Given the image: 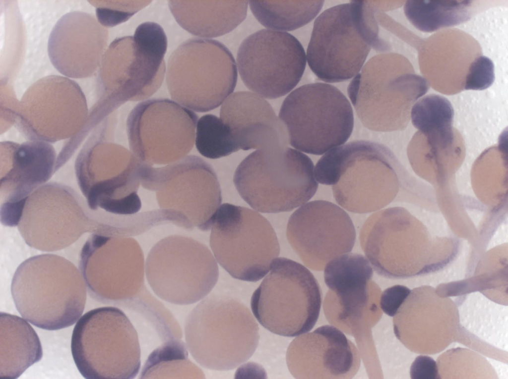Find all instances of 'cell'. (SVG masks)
<instances>
[{
  "mask_svg": "<svg viewBox=\"0 0 508 379\" xmlns=\"http://www.w3.org/2000/svg\"><path fill=\"white\" fill-rule=\"evenodd\" d=\"M104 135L95 130L79 152L77 182L91 211L130 214L141 204L137 193L140 162L124 147L104 141Z\"/></svg>",
  "mask_w": 508,
  "mask_h": 379,
  "instance_id": "14",
  "label": "cell"
},
{
  "mask_svg": "<svg viewBox=\"0 0 508 379\" xmlns=\"http://www.w3.org/2000/svg\"><path fill=\"white\" fill-rule=\"evenodd\" d=\"M287 363L296 378L347 379L359 369L354 344L336 327L325 325L296 337L290 344Z\"/></svg>",
  "mask_w": 508,
  "mask_h": 379,
  "instance_id": "24",
  "label": "cell"
},
{
  "mask_svg": "<svg viewBox=\"0 0 508 379\" xmlns=\"http://www.w3.org/2000/svg\"><path fill=\"white\" fill-rule=\"evenodd\" d=\"M312 161L284 146L257 149L247 157L234 174L240 195L253 209L264 213L289 212L316 194L318 183Z\"/></svg>",
  "mask_w": 508,
  "mask_h": 379,
  "instance_id": "5",
  "label": "cell"
},
{
  "mask_svg": "<svg viewBox=\"0 0 508 379\" xmlns=\"http://www.w3.org/2000/svg\"><path fill=\"white\" fill-rule=\"evenodd\" d=\"M238 72L230 51L218 41L189 39L168 61L166 81L172 100L190 110L219 107L234 90Z\"/></svg>",
  "mask_w": 508,
  "mask_h": 379,
  "instance_id": "9",
  "label": "cell"
},
{
  "mask_svg": "<svg viewBox=\"0 0 508 379\" xmlns=\"http://www.w3.org/2000/svg\"><path fill=\"white\" fill-rule=\"evenodd\" d=\"M306 54L291 34L262 29L241 43L237 55L240 77L247 87L265 98H279L301 80Z\"/></svg>",
  "mask_w": 508,
  "mask_h": 379,
  "instance_id": "20",
  "label": "cell"
},
{
  "mask_svg": "<svg viewBox=\"0 0 508 379\" xmlns=\"http://www.w3.org/2000/svg\"><path fill=\"white\" fill-rule=\"evenodd\" d=\"M167 44L157 34L138 30L116 39L100 65L102 94L98 101L111 113L127 101L149 97L161 86L166 71Z\"/></svg>",
  "mask_w": 508,
  "mask_h": 379,
  "instance_id": "12",
  "label": "cell"
},
{
  "mask_svg": "<svg viewBox=\"0 0 508 379\" xmlns=\"http://www.w3.org/2000/svg\"><path fill=\"white\" fill-rule=\"evenodd\" d=\"M18 107L14 126L28 140L53 143L73 138L89 116L80 86L62 76H48L34 83Z\"/></svg>",
  "mask_w": 508,
  "mask_h": 379,
  "instance_id": "18",
  "label": "cell"
},
{
  "mask_svg": "<svg viewBox=\"0 0 508 379\" xmlns=\"http://www.w3.org/2000/svg\"><path fill=\"white\" fill-rule=\"evenodd\" d=\"M372 267L364 256L345 253L330 260L325 266L324 279L329 290L337 297L340 306L338 321H360L369 298Z\"/></svg>",
  "mask_w": 508,
  "mask_h": 379,
  "instance_id": "26",
  "label": "cell"
},
{
  "mask_svg": "<svg viewBox=\"0 0 508 379\" xmlns=\"http://www.w3.org/2000/svg\"><path fill=\"white\" fill-rule=\"evenodd\" d=\"M286 235L303 262L321 270L331 259L352 251L356 230L349 215L324 200L308 202L290 216Z\"/></svg>",
  "mask_w": 508,
  "mask_h": 379,
  "instance_id": "21",
  "label": "cell"
},
{
  "mask_svg": "<svg viewBox=\"0 0 508 379\" xmlns=\"http://www.w3.org/2000/svg\"><path fill=\"white\" fill-rule=\"evenodd\" d=\"M139 177L144 188L156 191L160 209L172 215L176 225L211 228L222 195L217 175L204 160L190 155L161 167L142 163Z\"/></svg>",
  "mask_w": 508,
  "mask_h": 379,
  "instance_id": "10",
  "label": "cell"
},
{
  "mask_svg": "<svg viewBox=\"0 0 508 379\" xmlns=\"http://www.w3.org/2000/svg\"><path fill=\"white\" fill-rule=\"evenodd\" d=\"M394 162L384 145L354 141L324 154L314 168V176L320 184L332 185L334 198L341 207L369 213L384 208L396 193Z\"/></svg>",
  "mask_w": 508,
  "mask_h": 379,
  "instance_id": "3",
  "label": "cell"
},
{
  "mask_svg": "<svg viewBox=\"0 0 508 379\" xmlns=\"http://www.w3.org/2000/svg\"><path fill=\"white\" fill-rule=\"evenodd\" d=\"M279 117L290 145L316 155L344 144L354 127L350 103L338 89L325 83L308 84L293 91L283 101Z\"/></svg>",
  "mask_w": 508,
  "mask_h": 379,
  "instance_id": "11",
  "label": "cell"
},
{
  "mask_svg": "<svg viewBox=\"0 0 508 379\" xmlns=\"http://www.w3.org/2000/svg\"><path fill=\"white\" fill-rule=\"evenodd\" d=\"M56 153L48 142L0 143V221L17 226L26 198L56 171Z\"/></svg>",
  "mask_w": 508,
  "mask_h": 379,
  "instance_id": "22",
  "label": "cell"
},
{
  "mask_svg": "<svg viewBox=\"0 0 508 379\" xmlns=\"http://www.w3.org/2000/svg\"><path fill=\"white\" fill-rule=\"evenodd\" d=\"M247 0L168 1L178 23L185 30L203 38L226 34L245 19Z\"/></svg>",
  "mask_w": 508,
  "mask_h": 379,
  "instance_id": "27",
  "label": "cell"
},
{
  "mask_svg": "<svg viewBox=\"0 0 508 379\" xmlns=\"http://www.w3.org/2000/svg\"><path fill=\"white\" fill-rule=\"evenodd\" d=\"M79 268L89 295L103 303L126 306L144 289L143 254L130 237L92 233L81 249Z\"/></svg>",
  "mask_w": 508,
  "mask_h": 379,
  "instance_id": "17",
  "label": "cell"
},
{
  "mask_svg": "<svg viewBox=\"0 0 508 379\" xmlns=\"http://www.w3.org/2000/svg\"><path fill=\"white\" fill-rule=\"evenodd\" d=\"M195 143L199 153L212 159L238 151L228 126L219 118L206 114L197 121Z\"/></svg>",
  "mask_w": 508,
  "mask_h": 379,
  "instance_id": "33",
  "label": "cell"
},
{
  "mask_svg": "<svg viewBox=\"0 0 508 379\" xmlns=\"http://www.w3.org/2000/svg\"><path fill=\"white\" fill-rule=\"evenodd\" d=\"M187 345L180 338L166 340L148 356L140 378H200V371L188 358Z\"/></svg>",
  "mask_w": 508,
  "mask_h": 379,
  "instance_id": "32",
  "label": "cell"
},
{
  "mask_svg": "<svg viewBox=\"0 0 508 379\" xmlns=\"http://www.w3.org/2000/svg\"><path fill=\"white\" fill-rule=\"evenodd\" d=\"M189 352L200 365L215 371L233 370L248 360L259 338L258 324L235 297L207 295L190 311L185 324Z\"/></svg>",
  "mask_w": 508,
  "mask_h": 379,
  "instance_id": "4",
  "label": "cell"
},
{
  "mask_svg": "<svg viewBox=\"0 0 508 379\" xmlns=\"http://www.w3.org/2000/svg\"><path fill=\"white\" fill-rule=\"evenodd\" d=\"M404 61L393 53L375 55L349 83V98L368 129L385 132L401 129L412 101L427 92V81L406 72Z\"/></svg>",
  "mask_w": 508,
  "mask_h": 379,
  "instance_id": "7",
  "label": "cell"
},
{
  "mask_svg": "<svg viewBox=\"0 0 508 379\" xmlns=\"http://www.w3.org/2000/svg\"><path fill=\"white\" fill-rule=\"evenodd\" d=\"M323 0H250L251 10L264 27L289 31L311 21L318 14Z\"/></svg>",
  "mask_w": 508,
  "mask_h": 379,
  "instance_id": "31",
  "label": "cell"
},
{
  "mask_svg": "<svg viewBox=\"0 0 508 379\" xmlns=\"http://www.w3.org/2000/svg\"><path fill=\"white\" fill-rule=\"evenodd\" d=\"M410 293L409 288L401 285H395L386 289L381 296V310L390 317L395 316Z\"/></svg>",
  "mask_w": 508,
  "mask_h": 379,
  "instance_id": "36",
  "label": "cell"
},
{
  "mask_svg": "<svg viewBox=\"0 0 508 379\" xmlns=\"http://www.w3.org/2000/svg\"><path fill=\"white\" fill-rule=\"evenodd\" d=\"M269 271L251 298L254 318L281 336L309 332L318 319L322 302L316 278L304 266L283 257L273 260Z\"/></svg>",
  "mask_w": 508,
  "mask_h": 379,
  "instance_id": "8",
  "label": "cell"
},
{
  "mask_svg": "<svg viewBox=\"0 0 508 379\" xmlns=\"http://www.w3.org/2000/svg\"><path fill=\"white\" fill-rule=\"evenodd\" d=\"M71 351L85 379H131L140 367L137 331L125 313L115 307L94 309L78 320Z\"/></svg>",
  "mask_w": 508,
  "mask_h": 379,
  "instance_id": "6",
  "label": "cell"
},
{
  "mask_svg": "<svg viewBox=\"0 0 508 379\" xmlns=\"http://www.w3.org/2000/svg\"><path fill=\"white\" fill-rule=\"evenodd\" d=\"M454 110L449 101L436 94L417 101L411 110L412 124L427 139L434 154L445 150L454 142Z\"/></svg>",
  "mask_w": 508,
  "mask_h": 379,
  "instance_id": "29",
  "label": "cell"
},
{
  "mask_svg": "<svg viewBox=\"0 0 508 379\" xmlns=\"http://www.w3.org/2000/svg\"><path fill=\"white\" fill-rule=\"evenodd\" d=\"M210 246L216 261L233 278L256 282L280 253L274 230L257 211L224 203L214 217Z\"/></svg>",
  "mask_w": 508,
  "mask_h": 379,
  "instance_id": "13",
  "label": "cell"
},
{
  "mask_svg": "<svg viewBox=\"0 0 508 379\" xmlns=\"http://www.w3.org/2000/svg\"><path fill=\"white\" fill-rule=\"evenodd\" d=\"M74 189L56 182L46 183L25 200L17 226L25 243L34 249L53 252L64 249L86 232L104 226Z\"/></svg>",
  "mask_w": 508,
  "mask_h": 379,
  "instance_id": "16",
  "label": "cell"
},
{
  "mask_svg": "<svg viewBox=\"0 0 508 379\" xmlns=\"http://www.w3.org/2000/svg\"><path fill=\"white\" fill-rule=\"evenodd\" d=\"M220 116L239 150L288 145L285 125L268 102L257 94L234 93L223 103Z\"/></svg>",
  "mask_w": 508,
  "mask_h": 379,
  "instance_id": "25",
  "label": "cell"
},
{
  "mask_svg": "<svg viewBox=\"0 0 508 379\" xmlns=\"http://www.w3.org/2000/svg\"><path fill=\"white\" fill-rule=\"evenodd\" d=\"M376 1L352 0L322 12L316 19L306 58L313 73L327 83L344 81L361 70L372 48L384 51L379 36Z\"/></svg>",
  "mask_w": 508,
  "mask_h": 379,
  "instance_id": "1",
  "label": "cell"
},
{
  "mask_svg": "<svg viewBox=\"0 0 508 379\" xmlns=\"http://www.w3.org/2000/svg\"><path fill=\"white\" fill-rule=\"evenodd\" d=\"M494 65L488 57L480 55L470 63L464 83L465 90H483L495 80Z\"/></svg>",
  "mask_w": 508,
  "mask_h": 379,
  "instance_id": "35",
  "label": "cell"
},
{
  "mask_svg": "<svg viewBox=\"0 0 508 379\" xmlns=\"http://www.w3.org/2000/svg\"><path fill=\"white\" fill-rule=\"evenodd\" d=\"M10 290L22 318L43 329L73 325L85 306L87 288L81 272L55 254L38 255L23 262L15 271Z\"/></svg>",
  "mask_w": 508,
  "mask_h": 379,
  "instance_id": "2",
  "label": "cell"
},
{
  "mask_svg": "<svg viewBox=\"0 0 508 379\" xmlns=\"http://www.w3.org/2000/svg\"><path fill=\"white\" fill-rule=\"evenodd\" d=\"M197 115L174 101L152 99L138 104L127 119L131 152L150 166L170 164L187 156L195 139Z\"/></svg>",
  "mask_w": 508,
  "mask_h": 379,
  "instance_id": "19",
  "label": "cell"
},
{
  "mask_svg": "<svg viewBox=\"0 0 508 379\" xmlns=\"http://www.w3.org/2000/svg\"><path fill=\"white\" fill-rule=\"evenodd\" d=\"M412 379H440L436 362L427 356H419L412 363L410 371Z\"/></svg>",
  "mask_w": 508,
  "mask_h": 379,
  "instance_id": "37",
  "label": "cell"
},
{
  "mask_svg": "<svg viewBox=\"0 0 508 379\" xmlns=\"http://www.w3.org/2000/svg\"><path fill=\"white\" fill-rule=\"evenodd\" d=\"M150 0H118L99 9L98 21L104 26H113L126 21L147 6Z\"/></svg>",
  "mask_w": 508,
  "mask_h": 379,
  "instance_id": "34",
  "label": "cell"
},
{
  "mask_svg": "<svg viewBox=\"0 0 508 379\" xmlns=\"http://www.w3.org/2000/svg\"><path fill=\"white\" fill-rule=\"evenodd\" d=\"M145 274L159 298L188 305L209 294L217 282L219 270L206 246L191 237L175 234L162 239L151 249Z\"/></svg>",
  "mask_w": 508,
  "mask_h": 379,
  "instance_id": "15",
  "label": "cell"
},
{
  "mask_svg": "<svg viewBox=\"0 0 508 379\" xmlns=\"http://www.w3.org/2000/svg\"><path fill=\"white\" fill-rule=\"evenodd\" d=\"M471 0H407L404 12L418 30L432 33L468 21L471 17Z\"/></svg>",
  "mask_w": 508,
  "mask_h": 379,
  "instance_id": "30",
  "label": "cell"
},
{
  "mask_svg": "<svg viewBox=\"0 0 508 379\" xmlns=\"http://www.w3.org/2000/svg\"><path fill=\"white\" fill-rule=\"evenodd\" d=\"M42 356L40 339L31 325L17 316L0 312V379L18 378Z\"/></svg>",
  "mask_w": 508,
  "mask_h": 379,
  "instance_id": "28",
  "label": "cell"
},
{
  "mask_svg": "<svg viewBox=\"0 0 508 379\" xmlns=\"http://www.w3.org/2000/svg\"><path fill=\"white\" fill-rule=\"evenodd\" d=\"M108 31L95 17L85 12L67 13L50 33L48 53L54 67L71 78L93 75L100 67Z\"/></svg>",
  "mask_w": 508,
  "mask_h": 379,
  "instance_id": "23",
  "label": "cell"
}]
</instances>
